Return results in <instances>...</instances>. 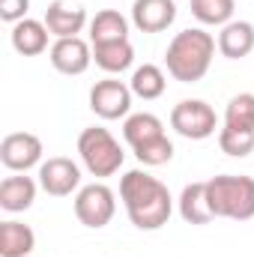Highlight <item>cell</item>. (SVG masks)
<instances>
[{
  "mask_svg": "<svg viewBox=\"0 0 254 257\" xmlns=\"http://www.w3.org/2000/svg\"><path fill=\"white\" fill-rule=\"evenodd\" d=\"M48 36H51V30L45 27V21L24 18V21L12 24V48L21 57H36V54L48 51Z\"/></svg>",
  "mask_w": 254,
  "mask_h": 257,
  "instance_id": "cell-14",
  "label": "cell"
},
{
  "mask_svg": "<svg viewBox=\"0 0 254 257\" xmlns=\"http://www.w3.org/2000/svg\"><path fill=\"white\" fill-rule=\"evenodd\" d=\"M206 197L215 218L248 221L254 218V177L221 174L206 180Z\"/></svg>",
  "mask_w": 254,
  "mask_h": 257,
  "instance_id": "cell-3",
  "label": "cell"
},
{
  "mask_svg": "<svg viewBox=\"0 0 254 257\" xmlns=\"http://www.w3.org/2000/svg\"><path fill=\"white\" fill-rule=\"evenodd\" d=\"M129 87H132V93H135L138 99L153 102V99H159V96L165 93L168 78H165V72H162L156 63H144V66H138V69L132 72Z\"/></svg>",
  "mask_w": 254,
  "mask_h": 257,
  "instance_id": "cell-20",
  "label": "cell"
},
{
  "mask_svg": "<svg viewBox=\"0 0 254 257\" xmlns=\"http://www.w3.org/2000/svg\"><path fill=\"white\" fill-rule=\"evenodd\" d=\"M177 21L174 0H135L132 3V24L141 33H162Z\"/></svg>",
  "mask_w": 254,
  "mask_h": 257,
  "instance_id": "cell-11",
  "label": "cell"
},
{
  "mask_svg": "<svg viewBox=\"0 0 254 257\" xmlns=\"http://www.w3.org/2000/svg\"><path fill=\"white\" fill-rule=\"evenodd\" d=\"M218 147L230 159H245L254 153V128H230L221 126L218 132Z\"/></svg>",
  "mask_w": 254,
  "mask_h": 257,
  "instance_id": "cell-23",
  "label": "cell"
},
{
  "mask_svg": "<svg viewBox=\"0 0 254 257\" xmlns=\"http://www.w3.org/2000/svg\"><path fill=\"white\" fill-rule=\"evenodd\" d=\"M254 51V24L251 21H230L218 33V54L227 60H242Z\"/></svg>",
  "mask_w": 254,
  "mask_h": 257,
  "instance_id": "cell-13",
  "label": "cell"
},
{
  "mask_svg": "<svg viewBox=\"0 0 254 257\" xmlns=\"http://www.w3.org/2000/svg\"><path fill=\"white\" fill-rule=\"evenodd\" d=\"M215 48L218 42L212 39V33H206L203 27H189V30H180L168 51H165V66H168V75L180 84H194L200 81L215 57Z\"/></svg>",
  "mask_w": 254,
  "mask_h": 257,
  "instance_id": "cell-2",
  "label": "cell"
},
{
  "mask_svg": "<svg viewBox=\"0 0 254 257\" xmlns=\"http://www.w3.org/2000/svg\"><path fill=\"white\" fill-rule=\"evenodd\" d=\"M93 60H96V66H99L102 72H108V75H120V72L132 69V63H135V48H132L129 39H123V42L93 45Z\"/></svg>",
  "mask_w": 254,
  "mask_h": 257,
  "instance_id": "cell-19",
  "label": "cell"
},
{
  "mask_svg": "<svg viewBox=\"0 0 254 257\" xmlns=\"http://www.w3.org/2000/svg\"><path fill=\"white\" fill-rule=\"evenodd\" d=\"M36 248V233L24 221H0V257H27Z\"/></svg>",
  "mask_w": 254,
  "mask_h": 257,
  "instance_id": "cell-16",
  "label": "cell"
},
{
  "mask_svg": "<svg viewBox=\"0 0 254 257\" xmlns=\"http://www.w3.org/2000/svg\"><path fill=\"white\" fill-rule=\"evenodd\" d=\"M171 128L177 135L189 138V141H203V138L215 135L218 117H215V111L203 99H183L171 111Z\"/></svg>",
  "mask_w": 254,
  "mask_h": 257,
  "instance_id": "cell-6",
  "label": "cell"
},
{
  "mask_svg": "<svg viewBox=\"0 0 254 257\" xmlns=\"http://www.w3.org/2000/svg\"><path fill=\"white\" fill-rule=\"evenodd\" d=\"M129 39V18L117 9H102L90 21V45H105V42H123Z\"/></svg>",
  "mask_w": 254,
  "mask_h": 257,
  "instance_id": "cell-18",
  "label": "cell"
},
{
  "mask_svg": "<svg viewBox=\"0 0 254 257\" xmlns=\"http://www.w3.org/2000/svg\"><path fill=\"white\" fill-rule=\"evenodd\" d=\"M39 189L48 192L51 197H69L72 192L81 189V168L78 162L66 159V156H54L48 162L39 165Z\"/></svg>",
  "mask_w": 254,
  "mask_h": 257,
  "instance_id": "cell-9",
  "label": "cell"
},
{
  "mask_svg": "<svg viewBox=\"0 0 254 257\" xmlns=\"http://www.w3.org/2000/svg\"><path fill=\"white\" fill-rule=\"evenodd\" d=\"M233 6H236V0H191V15L200 24L224 27L233 21Z\"/></svg>",
  "mask_w": 254,
  "mask_h": 257,
  "instance_id": "cell-22",
  "label": "cell"
},
{
  "mask_svg": "<svg viewBox=\"0 0 254 257\" xmlns=\"http://www.w3.org/2000/svg\"><path fill=\"white\" fill-rule=\"evenodd\" d=\"M45 27H48L51 36H57V39L78 36V33L87 27V9H84L81 3H72V0H54V3H48V9H45Z\"/></svg>",
  "mask_w": 254,
  "mask_h": 257,
  "instance_id": "cell-12",
  "label": "cell"
},
{
  "mask_svg": "<svg viewBox=\"0 0 254 257\" xmlns=\"http://www.w3.org/2000/svg\"><path fill=\"white\" fill-rule=\"evenodd\" d=\"M36 189H39V183L33 177L12 174L0 183V206L6 212H27L36 200Z\"/></svg>",
  "mask_w": 254,
  "mask_h": 257,
  "instance_id": "cell-15",
  "label": "cell"
},
{
  "mask_svg": "<svg viewBox=\"0 0 254 257\" xmlns=\"http://www.w3.org/2000/svg\"><path fill=\"white\" fill-rule=\"evenodd\" d=\"M135 159H138L141 165H147V168L168 165V162L174 159V144H171L168 135H159V138H153V141H147V144H138V147H135Z\"/></svg>",
  "mask_w": 254,
  "mask_h": 257,
  "instance_id": "cell-24",
  "label": "cell"
},
{
  "mask_svg": "<svg viewBox=\"0 0 254 257\" xmlns=\"http://www.w3.org/2000/svg\"><path fill=\"white\" fill-rule=\"evenodd\" d=\"M114 212H117V194L105 183H90V186L78 189V194H75V218L84 227L99 230L114 218Z\"/></svg>",
  "mask_w": 254,
  "mask_h": 257,
  "instance_id": "cell-5",
  "label": "cell"
},
{
  "mask_svg": "<svg viewBox=\"0 0 254 257\" xmlns=\"http://www.w3.org/2000/svg\"><path fill=\"white\" fill-rule=\"evenodd\" d=\"M159 135H165V123H162L156 114H150V111L129 114L126 123H123V138H126V144L132 150H135L138 144H147V141L159 138Z\"/></svg>",
  "mask_w": 254,
  "mask_h": 257,
  "instance_id": "cell-21",
  "label": "cell"
},
{
  "mask_svg": "<svg viewBox=\"0 0 254 257\" xmlns=\"http://www.w3.org/2000/svg\"><path fill=\"white\" fill-rule=\"evenodd\" d=\"M132 87L117 81V78H105V81H96L90 87V111L102 120H120L129 117L132 111Z\"/></svg>",
  "mask_w": 254,
  "mask_h": 257,
  "instance_id": "cell-7",
  "label": "cell"
},
{
  "mask_svg": "<svg viewBox=\"0 0 254 257\" xmlns=\"http://www.w3.org/2000/svg\"><path fill=\"white\" fill-rule=\"evenodd\" d=\"M48 60L60 75H84L93 63V45H87L81 36L57 39L48 51Z\"/></svg>",
  "mask_w": 254,
  "mask_h": 257,
  "instance_id": "cell-10",
  "label": "cell"
},
{
  "mask_svg": "<svg viewBox=\"0 0 254 257\" xmlns=\"http://www.w3.org/2000/svg\"><path fill=\"white\" fill-rule=\"evenodd\" d=\"M78 156H81V165L99 180L114 177L123 168V159H126L117 138L102 126H90L78 135Z\"/></svg>",
  "mask_w": 254,
  "mask_h": 257,
  "instance_id": "cell-4",
  "label": "cell"
},
{
  "mask_svg": "<svg viewBox=\"0 0 254 257\" xmlns=\"http://www.w3.org/2000/svg\"><path fill=\"white\" fill-rule=\"evenodd\" d=\"M120 197L126 206L129 221L138 230H159L168 224L174 212V197L168 186L147 171H129L120 180Z\"/></svg>",
  "mask_w": 254,
  "mask_h": 257,
  "instance_id": "cell-1",
  "label": "cell"
},
{
  "mask_svg": "<svg viewBox=\"0 0 254 257\" xmlns=\"http://www.w3.org/2000/svg\"><path fill=\"white\" fill-rule=\"evenodd\" d=\"M180 215L186 224H194V227H203L209 224L215 215L209 209V197H206V183H189L183 194H180Z\"/></svg>",
  "mask_w": 254,
  "mask_h": 257,
  "instance_id": "cell-17",
  "label": "cell"
},
{
  "mask_svg": "<svg viewBox=\"0 0 254 257\" xmlns=\"http://www.w3.org/2000/svg\"><path fill=\"white\" fill-rule=\"evenodd\" d=\"M27 9H30V0H0V18L6 24H18L27 18Z\"/></svg>",
  "mask_w": 254,
  "mask_h": 257,
  "instance_id": "cell-26",
  "label": "cell"
},
{
  "mask_svg": "<svg viewBox=\"0 0 254 257\" xmlns=\"http://www.w3.org/2000/svg\"><path fill=\"white\" fill-rule=\"evenodd\" d=\"M224 126L254 128V93H239L224 108Z\"/></svg>",
  "mask_w": 254,
  "mask_h": 257,
  "instance_id": "cell-25",
  "label": "cell"
},
{
  "mask_svg": "<svg viewBox=\"0 0 254 257\" xmlns=\"http://www.w3.org/2000/svg\"><path fill=\"white\" fill-rule=\"evenodd\" d=\"M42 141L33 132H12L0 141V162L12 174H27L30 168L42 165Z\"/></svg>",
  "mask_w": 254,
  "mask_h": 257,
  "instance_id": "cell-8",
  "label": "cell"
}]
</instances>
